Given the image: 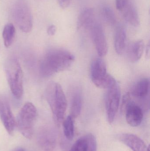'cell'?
I'll return each mask as SVG.
<instances>
[{
    "instance_id": "cell-1",
    "label": "cell",
    "mask_w": 150,
    "mask_h": 151,
    "mask_svg": "<svg viewBox=\"0 0 150 151\" xmlns=\"http://www.w3.org/2000/svg\"><path fill=\"white\" fill-rule=\"evenodd\" d=\"M75 61V57L63 49H53L44 56L40 64L41 74L49 77L68 69Z\"/></svg>"
},
{
    "instance_id": "cell-2",
    "label": "cell",
    "mask_w": 150,
    "mask_h": 151,
    "mask_svg": "<svg viewBox=\"0 0 150 151\" xmlns=\"http://www.w3.org/2000/svg\"><path fill=\"white\" fill-rule=\"evenodd\" d=\"M45 95L55 122L58 127H60L64 121L68 106L64 91L59 83L52 82L47 87Z\"/></svg>"
},
{
    "instance_id": "cell-3",
    "label": "cell",
    "mask_w": 150,
    "mask_h": 151,
    "mask_svg": "<svg viewBox=\"0 0 150 151\" xmlns=\"http://www.w3.org/2000/svg\"><path fill=\"white\" fill-rule=\"evenodd\" d=\"M5 70L11 91L16 99L22 98L24 92L23 74L17 58H11L5 63Z\"/></svg>"
},
{
    "instance_id": "cell-4",
    "label": "cell",
    "mask_w": 150,
    "mask_h": 151,
    "mask_svg": "<svg viewBox=\"0 0 150 151\" xmlns=\"http://www.w3.org/2000/svg\"><path fill=\"white\" fill-rule=\"evenodd\" d=\"M38 115L36 107L31 102L25 104L18 113L16 125L21 134L26 138L31 139L33 136Z\"/></svg>"
},
{
    "instance_id": "cell-5",
    "label": "cell",
    "mask_w": 150,
    "mask_h": 151,
    "mask_svg": "<svg viewBox=\"0 0 150 151\" xmlns=\"http://www.w3.org/2000/svg\"><path fill=\"white\" fill-rule=\"evenodd\" d=\"M91 78L93 83L100 88L108 89L117 83L115 79L107 73L105 63L101 58L96 59L92 63Z\"/></svg>"
},
{
    "instance_id": "cell-6",
    "label": "cell",
    "mask_w": 150,
    "mask_h": 151,
    "mask_svg": "<svg viewBox=\"0 0 150 151\" xmlns=\"http://www.w3.org/2000/svg\"><path fill=\"white\" fill-rule=\"evenodd\" d=\"M14 19L19 29L25 33L30 32L33 27L32 17L28 4L24 1H20L14 7Z\"/></svg>"
},
{
    "instance_id": "cell-7",
    "label": "cell",
    "mask_w": 150,
    "mask_h": 151,
    "mask_svg": "<svg viewBox=\"0 0 150 151\" xmlns=\"http://www.w3.org/2000/svg\"><path fill=\"white\" fill-rule=\"evenodd\" d=\"M107 89L106 97V109L107 121L111 124L114 121L119 110L121 91L117 83Z\"/></svg>"
},
{
    "instance_id": "cell-8",
    "label": "cell",
    "mask_w": 150,
    "mask_h": 151,
    "mask_svg": "<svg viewBox=\"0 0 150 151\" xmlns=\"http://www.w3.org/2000/svg\"><path fill=\"white\" fill-rule=\"evenodd\" d=\"M0 118L4 126L10 135L14 134L16 122L7 99L0 95Z\"/></svg>"
},
{
    "instance_id": "cell-9",
    "label": "cell",
    "mask_w": 150,
    "mask_h": 151,
    "mask_svg": "<svg viewBox=\"0 0 150 151\" xmlns=\"http://www.w3.org/2000/svg\"><path fill=\"white\" fill-rule=\"evenodd\" d=\"M37 140L42 150L52 151L56 145V134L53 129L51 128L42 127L38 131Z\"/></svg>"
},
{
    "instance_id": "cell-10",
    "label": "cell",
    "mask_w": 150,
    "mask_h": 151,
    "mask_svg": "<svg viewBox=\"0 0 150 151\" xmlns=\"http://www.w3.org/2000/svg\"><path fill=\"white\" fill-rule=\"evenodd\" d=\"M91 28L92 37L98 55L100 57H103L108 51L107 41L104 31L97 24H93Z\"/></svg>"
},
{
    "instance_id": "cell-11",
    "label": "cell",
    "mask_w": 150,
    "mask_h": 151,
    "mask_svg": "<svg viewBox=\"0 0 150 151\" xmlns=\"http://www.w3.org/2000/svg\"><path fill=\"white\" fill-rule=\"evenodd\" d=\"M126 120L129 125L132 127L140 126L143 119L142 109L132 101L126 111Z\"/></svg>"
},
{
    "instance_id": "cell-12",
    "label": "cell",
    "mask_w": 150,
    "mask_h": 151,
    "mask_svg": "<svg viewBox=\"0 0 150 151\" xmlns=\"http://www.w3.org/2000/svg\"><path fill=\"white\" fill-rule=\"evenodd\" d=\"M121 142L133 151H147L148 147L140 137L131 134H124L119 137Z\"/></svg>"
},
{
    "instance_id": "cell-13",
    "label": "cell",
    "mask_w": 150,
    "mask_h": 151,
    "mask_svg": "<svg viewBox=\"0 0 150 151\" xmlns=\"http://www.w3.org/2000/svg\"><path fill=\"white\" fill-rule=\"evenodd\" d=\"M149 79L144 78L139 80L135 84L130 94L134 97L143 99L149 95Z\"/></svg>"
},
{
    "instance_id": "cell-14",
    "label": "cell",
    "mask_w": 150,
    "mask_h": 151,
    "mask_svg": "<svg viewBox=\"0 0 150 151\" xmlns=\"http://www.w3.org/2000/svg\"><path fill=\"white\" fill-rule=\"evenodd\" d=\"M82 106V98L79 89H75L70 98V116L73 119L77 118L81 113Z\"/></svg>"
},
{
    "instance_id": "cell-15",
    "label": "cell",
    "mask_w": 150,
    "mask_h": 151,
    "mask_svg": "<svg viewBox=\"0 0 150 151\" xmlns=\"http://www.w3.org/2000/svg\"><path fill=\"white\" fill-rule=\"evenodd\" d=\"M94 11L92 8H85L81 12L77 19V28L91 27L93 24Z\"/></svg>"
},
{
    "instance_id": "cell-16",
    "label": "cell",
    "mask_w": 150,
    "mask_h": 151,
    "mask_svg": "<svg viewBox=\"0 0 150 151\" xmlns=\"http://www.w3.org/2000/svg\"><path fill=\"white\" fill-rule=\"evenodd\" d=\"M127 43V34L123 27L118 28L114 36V48L118 55H122L125 51Z\"/></svg>"
},
{
    "instance_id": "cell-17",
    "label": "cell",
    "mask_w": 150,
    "mask_h": 151,
    "mask_svg": "<svg viewBox=\"0 0 150 151\" xmlns=\"http://www.w3.org/2000/svg\"><path fill=\"white\" fill-rule=\"evenodd\" d=\"M144 44L143 40H138L131 44L128 50V56L130 61L136 62L139 61L143 54Z\"/></svg>"
},
{
    "instance_id": "cell-18",
    "label": "cell",
    "mask_w": 150,
    "mask_h": 151,
    "mask_svg": "<svg viewBox=\"0 0 150 151\" xmlns=\"http://www.w3.org/2000/svg\"><path fill=\"white\" fill-rule=\"evenodd\" d=\"M122 12L125 19L130 24L135 27L140 25V19L137 11L131 3L129 2Z\"/></svg>"
},
{
    "instance_id": "cell-19",
    "label": "cell",
    "mask_w": 150,
    "mask_h": 151,
    "mask_svg": "<svg viewBox=\"0 0 150 151\" xmlns=\"http://www.w3.org/2000/svg\"><path fill=\"white\" fill-rule=\"evenodd\" d=\"M16 35V29L13 24H7L4 26L2 32V37L3 39L4 46L6 47H10L13 42Z\"/></svg>"
},
{
    "instance_id": "cell-20",
    "label": "cell",
    "mask_w": 150,
    "mask_h": 151,
    "mask_svg": "<svg viewBox=\"0 0 150 151\" xmlns=\"http://www.w3.org/2000/svg\"><path fill=\"white\" fill-rule=\"evenodd\" d=\"M63 132L68 140H73L75 134L74 119L70 115L68 116L63 121Z\"/></svg>"
},
{
    "instance_id": "cell-21",
    "label": "cell",
    "mask_w": 150,
    "mask_h": 151,
    "mask_svg": "<svg viewBox=\"0 0 150 151\" xmlns=\"http://www.w3.org/2000/svg\"><path fill=\"white\" fill-rule=\"evenodd\" d=\"M83 137L86 142V151H97V139L95 136L89 133Z\"/></svg>"
},
{
    "instance_id": "cell-22",
    "label": "cell",
    "mask_w": 150,
    "mask_h": 151,
    "mask_svg": "<svg viewBox=\"0 0 150 151\" xmlns=\"http://www.w3.org/2000/svg\"><path fill=\"white\" fill-rule=\"evenodd\" d=\"M102 15L105 20L108 24L114 25L116 23V18L113 11L110 7H104L102 10Z\"/></svg>"
},
{
    "instance_id": "cell-23",
    "label": "cell",
    "mask_w": 150,
    "mask_h": 151,
    "mask_svg": "<svg viewBox=\"0 0 150 151\" xmlns=\"http://www.w3.org/2000/svg\"><path fill=\"white\" fill-rule=\"evenodd\" d=\"M86 142L83 137L77 140L69 151H86Z\"/></svg>"
},
{
    "instance_id": "cell-24",
    "label": "cell",
    "mask_w": 150,
    "mask_h": 151,
    "mask_svg": "<svg viewBox=\"0 0 150 151\" xmlns=\"http://www.w3.org/2000/svg\"><path fill=\"white\" fill-rule=\"evenodd\" d=\"M132 102L130 93L128 92L125 94V95L123 96V99H122L121 106L122 111L125 112L127 107L131 104Z\"/></svg>"
},
{
    "instance_id": "cell-25",
    "label": "cell",
    "mask_w": 150,
    "mask_h": 151,
    "mask_svg": "<svg viewBox=\"0 0 150 151\" xmlns=\"http://www.w3.org/2000/svg\"><path fill=\"white\" fill-rule=\"evenodd\" d=\"M128 0H116V7L117 9L122 12L128 4Z\"/></svg>"
},
{
    "instance_id": "cell-26",
    "label": "cell",
    "mask_w": 150,
    "mask_h": 151,
    "mask_svg": "<svg viewBox=\"0 0 150 151\" xmlns=\"http://www.w3.org/2000/svg\"><path fill=\"white\" fill-rule=\"evenodd\" d=\"M60 7L63 9H65L69 6L70 0H58Z\"/></svg>"
},
{
    "instance_id": "cell-27",
    "label": "cell",
    "mask_w": 150,
    "mask_h": 151,
    "mask_svg": "<svg viewBox=\"0 0 150 151\" xmlns=\"http://www.w3.org/2000/svg\"><path fill=\"white\" fill-rule=\"evenodd\" d=\"M56 27L54 25H51L48 27L47 29L48 34L50 36H53L55 34L56 32Z\"/></svg>"
},
{
    "instance_id": "cell-28",
    "label": "cell",
    "mask_w": 150,
    "mask_h": 151,
    "mask_svg": "<svg viewBox=\"0 0 150 151\" xmlns=\"http://www.w3.org/2000/svg\"><path fill=\"white\" fill-rule=\"evenodd\" d=\"M12 151H25L23 148L22 147H18V148H16L14 149Z\"/></svg>"
},
{
    "instance_id": "cell-29",
    "label": "cell",
    "mask_w": 150,
    "mask_h": 151,
    "mask_svg": "<svg viewBox=\"0 0 150 151\" xmlns=\"http://www.w3.org/2000/svg\"><path fill=\"white\" fill-rule=\"evenodd\" d=\"M147 151H150V146H149H149H148V150H147Z\"/></svg>"
}]
</instances>
